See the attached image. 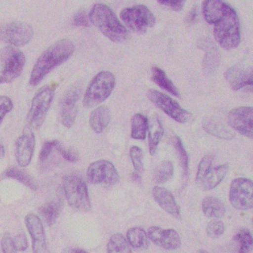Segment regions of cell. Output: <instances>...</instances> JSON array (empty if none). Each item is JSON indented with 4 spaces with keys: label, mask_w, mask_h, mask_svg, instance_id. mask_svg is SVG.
<instances>
[{
    "label": "cell",
    "mask_w": 253,
    "mask_h": 253,
    "mask_svg": "<svg viewBox=\"0 0 253 253\" xmlns=\"http://www.w3.org/2000/svg\"><path fill=\"white\" fill-rule=\"evenodd\" d=\"M25 222L32 236L34 253H49L43 223L41 218L35 214H29L25 218Z\"/></svg>",
    "instance_id": "obj_14"
},
{
    "label": "cell",
    "mask_w": 253,
    "mask_h": 253,
    "mask_svg": "<svg viewBox=\"0 0 253 253\" xmlns=\"http://www.w3.org/2000/svg\"><path fill=\"white\" fill-rule=\"evenodd\" d=\"M127 241L136 249H146L149 246V238L144 229L140 227L131 228L127 232Z\"/></svg>",
    "instance_id": "obj_30"
},
{
    "label": "cell",
    "mask_w": 253,
    "mask_h": 253,
    "mask_svg": "<svg viewBox=\"0 0 253 253\" xmlns=\"http://www.w3.org/2000/svg\"><path fill=\"white\" fill-rule=\"evenodd\" d=\"M6 176L21 182L22 183L33 190H37L38 189V184L35 182V180L27 172L17 168V167L9 169L6 171Z\"/></svg>",
    "instance_id": "obj_34"
},
{
    "label": "cell",
    "mask_w": 253,
    "mask_h": 253,
    "mask_svg": "<svg viewBox=\"0 0 253 253\" xmlns=\"http://www.w3.org/2000/svg\"><path fill=\"white\" fill-rule=\"evenodd\" d=\"M216 42L226 51L235 49L241 42L240 22L235 10L229 7L226 14L214 26Z\"/></svg>",
    "instance_id": "obj_3"
},
{
    "label": "cell",
    "mask_w": 253,
    "mask_h": 253,
    "mask_svg": "<svg viewBox=\"0 0 253 253\" xmlns=\"http://www.w3.org/2000/svg\"><path fill=\"white\" fill-rule=\"evenodd\" d=\"M112 114L109 108L105 106H99L90 115V126L94 132L100 134L109 126Z\"/></svg>",
    "instance_id": "obj_23"
},
{
    "label": "cell",
    "mask_w": 253,
    "mask_h": 253,
    "mask_svg": "<svg viewBox=\"0 0 253 253\" xmlns=\"http://www.w3.org/2000/svg\"><path fill=\"white\" fill-rule=\"evenodd\" d=\"M229 171V164H223L219 167L211 168L203 177L198 185V187L205 191L214 189L221 183Z\"/></svg>",
    "instance_id": "obj_22"
},
{
    "label": "cell",
    "mask_w": 253,
    "mask_h": 253,
    "mask_svg": "<svg viewBox=\"0 0 253 253\" xmlns=\"http://www.w3.org/2000/svg\"><path fill=\"white\" fill-rule=\"evenodd\" d=\"M225 79L234 91H238L245 86L253 85L252 66L242 63L234 65L226 70Z\"/></svg>",
    "instance_id": "obj_15"
},
{
    "label": "cell",
    "mask_w": 253,
    "mask_h": 253,
    "mask_svg": "<svg viewBox=\"0 0 253 253\" xmlns=\"http://www.w3.org/2000/svg\"><path fill=\"white\" fill-rule=\"evenodd\" d=\"M231 5L219 0H209L203 2V14L207 23L215 24L226 14Z\"/></svg>",
    "instance_id": "obj_21"
},
{
    "label": "cell",
    "mask_w": 253,
    "mask_h": 253,
    "mask_svg": "<svg viewBox=\"0 0 253 253\" xmlns=\"http://www.w3.org/2000/svg\"><path fill=\"white\" fill-rule=\"evenodd\" d=\"M211 164H212V158L211 156H205L201 160L199 167H198V172H197V185L199 184L206 173L211 168Z\"/></svg>",
    "instance_id": "obj_38"
},
{
    "label": "cell",
    "mask_w": 253,
    "mask_h": 253,
    "mask_svg": "<svg viewBox=\"0 0 253 253\" xmlns=\"http://www.w3.org/2000/svg\"><path fill=\"white\" fill-rule=\"evenodd\" d=\"M152 80L158 86L167 91L169 94H172L174 97L180 98V92L177 87L174 85L169 78L167 77V74L158 67L152 68Z\"/></svg>",
    "instance_id": "obj_28"
},
{
    "label": "cell",
    "mask_w": 253,
    "mask_h": 253,
    "mask_svg": "<svg viewBox=\"0 0 253 253\" xmlns=\"http://www.w3.org/2000/svg\"><path fill=\"white\" fill-rule=\"evenodd\" d=\"M238 245V253H250L253 250V236L249 229H242L234 237Z\"/></svg>",
    "instance_id": "obj_33"
},
{
    "label": "cell",
    "mask_w": 253,
    "mask_h": 253,
    "mask_svg": "<svg viewBox=\"0 0 253 253\" xmlns=\"http://www.w3.org/2000/svg\"><path fill=\"white\" fill-rule=\"evenodd\" d=\"M26 64V57L21 51L8 48L4 56L3 68L0 75V84L11 83L21 75Z\"/></svg>",
    "instance_id": "obj_12"
},
{
    "label": "cell",
    "mask_w": 253,
    "mask_h": 253,
    "mask_svg": "<svg viewBox=\"0 0 253 253\" xmlns=\"http://www.w3.org/2000/svg\"><path fill=\"white\" fill-rule=\"evenodd\" d=\"M75 251L76 250H74V249L69 248L67 250H65L64 253H75Z\"/></svg>",
    "instance_id": "obj_48"
},
{
    "label": "cell",
    "mask_w": 253,
    "mask_h": 253,
    "mask_svg": "<svg viewBox=\"0 0 253 253\" xmlns=\"http://www.w3.org/2000/svg\"><path fill=\"white\" fill-rule=\"evenodd\" d=\"M149 127L147 118L142 114L134 115L131 118V137L136 140H144Z\"/></svg>",
    "instance_id": "obj_29"
},
{
    "label": "cell",
    "mask_w": 253,
    "mask_h": 253,
    "mask_svg": "<svg viewBox=\"0 0 253 253\" xmlns=\"http://www.w3.org/2000/svg\"><path fill=\"white\" fill-rule=\"evenodd\" d=\"M63 204L59 200L51 201L42 205L40 209L39 212L42 218V221L48 226L55 223L61 212Z\"/></svg>",
    "instance_id": "obj_26"
},
{
    "label": "cell",
    "mask_w": 253,
    "mask_h": 253,
    "mask_svg": "<svg viewBox=\"0 0 253 253\" xmlns=\"http://www.w3.org/2000/svg\"><path fill=\"white\" fill-rule=\"evenodd\" d=\"M253 110L250 106L235 108L228 115L229 126L249 138H253Z\"/></svg>",
    "instance_id": "obj_13"
},
{
    "label": "cell",
    "mask_w": 253,
    "mask_h": 253,
    "mask_svg": "<svg viewBox=\"0 0 253 253\" xmlns=\"http://www.w3.org/2000/svg\"><path fill=\"white\" fill-rule=\"evenodd\" d=\"M158 2L161 5L173 10V11H177V12L181 11L186 3L185 1H169H169H158Z\"/></svg>",
    "instance_id": "obj_43"
},
{
    "label": "cell",
    "mask_w": 253,
    "mask_h": 253,
    "mask_svg": "<svg viewBox=\"0 0 253 253\" xmlns=\"http://www.w3.org/2000/svg\"><path fill=\"white\" fill-rule=\"evenodd\" d=\"M88 19L105 37L112 42H125L129 38L128 29L121 23L114 11L105 4L97 3L93 5Z\"/></svg>",
    "instance_id": "obj_2"
},
{
    "label": "cell",
    "mask_w": 253,
    "mask_h": 253,
    "mask_svg": "<svg viewBox=\"0 0 253 253\" xmlns=\"http://www.w3.org/2000/svg\"><path fill=\"white\" fill-rule=\"evenodd\" d=\"M5 155V149L2 145H0V158H2Z\"/></svg>",
    "instance_id": "obj_47"
},
{
    "label": "cell",
    "mask_w": 253,
    "mask_h": 253,
    "mask_svg": "<svg viewBox=\"0 0 253 253\" xmlns=\"http://www.w3.org/2000/svg\"><path fill=\"white\" fill-rule=\"evenodd\" d=\"M33 36V28L26 22H11L0 26V41L15 47L27 45Z\"/></svg>",
    "instance_id": "obj_8"
},
{
    "label": "cell",
    "mask_w": 253,
    "mask_h": 253,
    "mask_svg": "<svg viewBox=\"0 0 253 253\" xmlns=\"http://www.w3.org/2000/svg\"><path fill=\"white\" fill-rule=\"evenodd\" d=\"M54 148H56V149L61 154L62 156L69 162H76L79 160V155L78 152L72 150V149H66L64 146H62L59 142L56 141Z\"/></svg>",
    "instance_id": "obj_39"
},
{
    "label": "cell",
    "mask_w": 253,
    "mask_h": 253,
    "mask_svg": "<svg viewBox=\"0 0 253 253\" xmlns=\"http://www.w3.org/2000/svg\"><path fill=\"white\" fill-rule=\"evenodd\" d=\"M108 253H132L128 241L121 234L111 237L107 245Z\"/></svg>",
    "instance_id": "obj_31"
},
{
    "label": "cell",
    "mask_w": 253,
    "mask_h": 253,
    "mask_svg": "<svg viewBox=\"0 0 253 253\" xmlns=\"http://www.w3.org/2000/svg\"><path fill=\"white\" fill-rule=\"evenodd\" d=\"M203 127L207 132L218 138L231 140L235 137V133L232 130L223 123L213 118H205L203 121Z\"/></svg>",
    "instance_id": "obj_24"
},
{
    "label": "cell",
    "mask_w": 253,
    "mask_h": 253,
    "mask_svg": "<svg viewBox=\"0 0 253 253\" xmlns=\"http://www.w3.org/2000/svg\"><path fill=\"white\" fill-rule=\"evenodd\" d=\"M198 253H208V252L206 251V250H200L199 252H198Z\"/></svg>",
    "instance_id": "obj_50"
},
{
    "label": "cell",
    "mask_w": 253,
    "mask_h": 253,
    "mask_svg": "<svg viewBox=\"0 0 253 253\" xmlns=\"http://www.w3.org/2000/svg\"><path fill=\"white\" fill-rule=\"evenodd\" d=\"M75 46L72 41L63 39L48 47L37 60L29 84L37 85L42 80L58 66L67 61L75 52Z\"/></svg>",
    "instance_id": "obj_1"
},
{
    "label": "cell",
    "mask_w": 253,
    "mask_h": 253,
    "mask_svg": "<svg viewBox=\"0 0 253 253\" xmlns=\"http://www.w3.org/2000/svg\"><path fill=\"white\" fill-rule=\"evenodd\" d=\"M173 173H174V167L172 163L168 161H164L155 169L153 176L154 180L155 183L159 184L166 183L171 178Z\"/></svg>",
    "instance_id": "obj_32"
},
{
    "label": "cell",
    "mask_w": 253,
    "mask_h": 253,
    "mask_svg": "<svg viewBox=\"0 0 253 253\" xmlns=\"http://www.w3.org/2000/svg\"><path fill=\"white\" fill-rule=\"evenodd\" d=\"M81 95V89L73 87L68 90L61 101L62 124L66 128H71L75 124L78 113V102Z\"/></svg>",
    "instance_id": "obj_16"
},
{
    "label": "cell",
    "mask_w": 253,
    "mask_h": 253,
    "mask_svg": "<svg viewBox=\"0 0 253 253\" xmlns=\"http://www.w3.org/2000/svg\"><path fill=\"white\" fill-rule=\"evenodd\" d=\"M64 192L68 204L74 210L87 211L91 209L88 187L82 177L75 174L66 177Z\"/></svg>",
    "instance_id": "obj_6"
},
{
    "label": "cell",
    "mask_w": 253,
    "mask_h": 253,
    "mask_svg": "<svg viewBox=\"0 0 253 253\" xmlns=\"http://www.w3.org/2000/svg\"><path fill=\"white\" fill-rule=\"evenodd\" d=\"M14 107L12 100L7 96H0V124L5 115L11 112Z\"/></svg>",
    "instance_id": "obj_40"
},
{
    "label": "cell",
    "mask_w": 253,
    "mask_h": 253,
    "mask_svg": "<svg viewBox=\"0 0 253 253\" xmlns=\"http://www.w3.org/2000/svg\"><path fill=\"white\" fill-rule=\"evenodd\" d=\"M121 18L127 29L138 34H144L156 23L154 14L144 5H136L123 9Z\"/></svg>",
    "instance_id": "obj_7"
},
{
    "label": "cell",
    "mask_w": 253,
    "mask_h": 253,
    "mask_svg": "<svg viewBox=\"0 0 253 253\" xmlns=\"http://www.w3.org/2000/svg\"><path fill=\"white\" fill-rule=\"evenodd\" d=\"M74 23L77 26L88 27L90 26L89 19L84 11H79L74 17Z\"/></svg>",
    "instance_id": "obj_45"
},
{
    "label": "cell",
    "mask_w": 253,
    "mask_h": 253,
    "mask_svg": "<svg viewBox=\"0 0 253 253\" xmlns=\"http://www.w3.org/2000/svg\"><path fill=\"white\" fill-rule=\"evenodd\" d=\"M56 140L53 141H47L44 143L41 149V153H40V159L41 161H44L48 158L53 148L55 146Z\"/></svg>",
    "instance_id": "obj_44"
},
{
    "label": "cell",
    "mask_w": 253,
    "mask_h": 253,
    "mask_svg": "<svg viewBox=\"0 0 253 253\" xmlns=\"http://www.w3.org/2000/svg\"><path fill=\"white\" fill-rule=\"evenodd\" d=\"M14 247H15L17 251L23 252L27 250L29 247L27 238L24 233H20L13 238Z\"/></svg>",
    "instance_id": "obj_41"
},
{
    "label": "cell",
    "mask_w": 253,
    "mask_h": 253,
    "mask_svg": "<svg viewBox=\"0 0 253 253\" xmlns=\"http://www.w3.org/2000/svg\"><path fill=\"white\" fill-rule=\"evenodd\" d=\"M252 180L238 177L232 180L229 189V201L237 210H249L253 207Z\"/></svg>",
    "instance_id": "obj_10"
},
{
    "label": "cell",
    "mask_w": 253,
    "mask_h": 253,
    "mask_svg": "<svg viewBox=\"0 0 253 253\" xmlns=\"http://www.w3.org/2000/svg\"><path fill=\"white\" fill-rule=\"evenodd\" d=\"M2 250L3 253H16L17 250L14 247L13 238L9 235H5L2 239Z\"/></svg>",
    "instance_id": "obj_42"
},
{
    "label": "cell",
    "mask_w": 253,
    "mask_h": 253,
    "mask_svg": "<svg viewBox=\"0 0 253 253\" xmlns=\"http://www.w3.org/2000/svg\"><path fill=\"white\" fill-rule=\"evenodd\" d=\"M152 195L160 207L169 214L176 218L180 217V208L176 202L172 194L165 188L155 186L152 191Z\"/></svg>",
    "instance_id": "obj_20"
},
{
    "label": "cell",
    "mask_w": 253,
    "mask_h": 253,
    "mask_svg": "<svg viewBox=\"0 0 253 253\" xmlns=\"http://www.w3.org/2000/svg\"><path fill=\"white\" fill-rule=\"evenodd\" d=\"M197 17H198V10H197V6H195L192 8L189 14H188L186 20H185V23L188 26H192V25L195 24V22H196L197 19H198Z\"/></svg>",
    "instance_id": "obj_46"
},
{
    "label": "cell",
    "mask_w": 253,
    "mask_h": 253,
    "mask_svg": "<svg viewBox=\"0 0 253 253\" xmlns=\"http://www.w3.org/2000/svg\"><path fill=\"white\" fill-rule=\"evenodd\" d=\"M147 97L157 107L180 124H186L192 118L190 112L183 109L175 100L160 91L154 89L149 90Z\"/></svg>",
    "instance_id": "obj_9"
},
{
    "label": "cell",
    "mask_w": 253,
    "mask_h": 253,
    "mask_svg": "<svg viewBox=\"0 0 253 253\" xmlns=\"http://www.w3.org/2000/svg\"><path fill=\"white\" fill-rule=\"evenodd\" d=\"M86 175L90 183L106 186H113L120 180L115 166L106 160H100L90 164Z\"/></svg>",
    "instance_id": "obj_11"
},
{
    "label": "cell",
    "mask_w": 253,
    "mask_h": 253,
    "mask_svg": "<svg viewBox=\"0 0 253 253\" xmlns=\"http://www.w3.org/2000/svg\"><path fill=\"white\" fill-rule=\"evenodd\" d=\"M198 48L205 51L203 60V71L205 75H211L220 63V51L216 44L209 38H201L198 42Z\"/></svg>",
    "instance_id": "obj_19"
},
{
    "label": "cell",
    "mask_w": 253,
    "mask_h": 253,
    "mask_svg": "<svg viewBox=\"0 0 253 253\" xmlns=\"http://www.w3.org/2000/svg\"><path fill=\"white\" fill-rule=\"evenodd\" d=\"M129 154L136 174L141 176L144 171V166H143L144 154L143 150L138 146H133L130 148Z\"/></svg>",
    "instance_id": "obj_36"
},
{
    "label": "cell",
    "mask_w": 253,
    "mask_h": 253,
    "mask_svg": "<svg viewBox=\"0 0 253 253\" xmlns=\"http://www.w3.org/2000/svg\"><path fill=\"white\" fill-rule=\"evenodd\" d=\"M35 147V136L33 131L29 130L23 133L16 141L15 155L17 163L22 167L30 164Z\"/></svg>",
    "instance_id": "obj_18"
},
{
    "label": "cell",
    "mask_w": 253,
    "mask_h": 253,
    "mask_svg": "<svg viewBox=\"0 0 253 253\" xmlns=\"http://www.w3.org/2000/svg\"><path fill=\"white\" fill-rule=\"evenodd\" d=\"M224 230V223L221 220H214L210 222L206 229L207 235L212 239H215L221 236Z\"/></svg>",
    "instance_id": "obj_37"
},
{
    "label": "cell",
    "mask_w": 253,
    "mask_h": 253,
    "mask_svg": "<svg viewBox=\"0 0 253 253\" xmlns=\"http://www.w3.org/2000/svg\"><path fill=\"white\" fill-rule=\"evenodd\" d=\"M54 97V88L48 85L41 88L35 94L28 114L27 125L29 130H38L42 126Z\"/></svg>",
    "instance_id": "obj_5"
},
{
    "label": "cell",
    "mask_w": 253,
    "mask_h": 253,
    "mask_svg": "<svg viewBox=\"0 0 253 253\" xmlns=\"http://www.w3.org/2000/svg\"><path fill=\"white\" fill-rule=\"evenodd\" d=\"M148 131H149V153L151 155H154L164 134V127L158 117L152 118V121L149 123Z\"/></svg>",
    "instance_id": "obj_27"
},
{
    "label": "cell",
    "mask_w": 253,
    "mask_h": 253,
    "mask_svg": "<svg viewBox=\"0 0 253 253\" xmlns=\"http://www.w3.org/2000/svg\"><path fill=\"white\" fill-rule=\"evenodd\" d=\"M115 87L113 74L106 71L97 74L90 83L84 98V106L92 108L98 106L110 96Z\"/></svg>",
    "instance_id": "obj_4"
},
{
    "label": "cell",
    "mask_w": 253,
    "mask_h": 253,
    "mask_svg": "<svg viewBox=\"0 0 253 253\" xmlns=\"http://www.w3.org/2000/svg\"><path fill=\"white\" fill-rule=\"evenodd\" d=\"M203 211L210 218H220L226 213L224 204L216 197L208 196L202 203Z\"/></svg>",
    "instance_id": "obj_25"
},
{
    "label": "cell",
    "mask_w": 253,
    "mask_h": 253,
    "mask_svg": "<svg viewBox=\"0 0 253 253\" xmlns=\"http://www.w3.org/2000/svg\"><path fill=\"white\" fill-rule=\"evenodd\" d=\"M173 146L175 149L176 153L178 157L179 161H180V166L183 169V174L185 176L187 175L189 172V157H188L187 152L183 146V143L178 136L174 135L172 137Z\"/></svg>",
    "instance_id": "obj_35"
},
{
    "label": "cell",
    "mask_w": 253,
    "mask_h": 253,
    "mask_svg": "<svg viewBox=\"0 0 253 253\" xmlns=\"http://www.w3.org/2000/svg\"><path fill=\"white\" fill-rule=\"evenodd\" d=\"M75 253H88L87 252L84 251L83 250H76Z\"/></svg>",
    "instance_id": "obj_49"
},
{
    "label": "cell",
    "mask_w": 253,
    "mask_h": 253,
    "mask_svg": "<svg viewBox=\"0 0 253 253\" xmlns=\"http://www.w3.org/2000/svg\"><path fill=\"white\" fill-rule=\"evenodd\" d=\"M148 238L156 245L168 250H174L181 245L180 236L174 229H164L152 226L148 231Z\"/></svg>",
    "instance_id": "obj_17"
}]
</instances>
